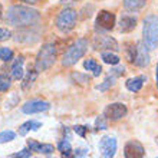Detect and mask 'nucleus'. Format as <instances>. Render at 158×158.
Here are the masks:
<instances>
[{
	"label": "nucleus",
	"mask_w": 158,
	"mask_h": 158,
	"mask_svg": "<svg viewBox=\"0 0 158 158\" xmlns=\"http://www.w3.org/2000/svg\"><path fill=\"white\" fill-rule=\"evenodd\" d=\"M40 20V13L30 6L15 4L7 9L6 22L15 27H32Z\"/></svg>",
	"instance_id": "obj_1"
},
{
	"label": "nucleus",
	"mask_w": 158,
	"mask_h": 158,
	"mask_svg": "<svg viewBox=\"0 0 158 158\" xmlns=\"http://www.w3.org/2000/svg\"><path fill=\"white\" fill-rule=\"evenodd\" d=\"M56 56H58V50L53 43H45L40 48V50L36 55V60H35V69L40 73V72L48 71L49 68L53 66L56 62Z\"/></svg>",
	"instance_id": "obj_2"
},
{
	"label": "nucleus",
	"mask_w": 158,
	"mask_h": 158,
	"mask_svg": "<svg viewBox=\"0 0 158 158\" xmlns=\"http://www.w3.org/2000/svg\"><path fill=\"white\" fill-rule=\"evenodd\" d=\"M142 42L150 50L158 46V16L150 15L144 19L142 25Z\"/></svg>",
	"instance_id": "obj_3"
},
{
	"label": "nucleus",
	"mask_w": 158,
	"mask_h": 158,
	"mask_svg": "<svg viewBox=\"0 0 158 158\" xmlns=\"http://www.w3.org/2000/svg\"><path fill=\"white\" fill-rule=\"evenodd\" d=\"M86 50H88V40L86 39H83V38L78 39V40H76L75 43L69 48V50H68L66 53L63 55L62 65L65 68L73 66L79 59L86 53Z\"/></svg>",
	"instance_id": "obj_4"
},
{
	"label": "nucleus",
	"mask_w": 158,
	"mask_h": 158,
	"mask_svg": "<svg viewBox=\"0 0 158 158\" xmlns=\"http://www.w3.org/2000/svg\"><path fill=\"white\" fill-rule=\"evenodd\" d=\"M76 19H78V13L76 10L71 7H66L60 10V13L56 17V27H58L62 33H68L71 32L76 25Z\"/></svg>",
	"instance_id": "obj_5"
},
{
	"label": "nucleus",
	"mask_w": 158,
	"mask_h": 158,
	"mask_svg": "<svg viewBox=\"0 0 158 158\" xmlns=\"http://www.w3.org/2000/svg\"><path fill=\"white\" fill-rule=\"evenodd\" d=\"M115 15L108 10H101L96 16V20H95V29L96 32H109L115 27Z\"/></svg>",
	"instance_id": "obj_6"
},
{
	"label": "nucleus",
	"mask_w": 158,
	"mask_h": 158,
	"mask_svg": "<svg viewBox=\"0 0 158 158\" xmlns=\"http://www.w3.org/2000/svg\"><path fill=\"white\" fill-rule=\"evenodd\" d=\"M94 49L101 50V52H105V50H109V52H118V50H119V45H118V42L114 38L99 33L94 38Z\"/></svg>",
	"instance_id": "obj_7"
},
{
	"label": "nucleus",
	"mask_w": 158,
	"mask_h": 158,
	"mask_svg": "<svg viewBox=\"0 0 158 158\" xmlns=\"http://www.w3.org/2000/svg\"><path fill=\"white\" fill-rule=\"evenodd\" d=\"M128 114V108L127 105L121 104V102H115V104H109L106 108L104 109V117L108 121H118L127 117Z\"/></svg>",
	"instance_id": "obj_8"
},
{
	"label": "nucleus",
	"mask_w": 158,
	"mask_h": 158,
	"mask_svg": "<svg viewBox=\"0 0 158 158\" xmlns=\"http://www.w3.org/2000/svg\"><path fill=\"white\" fill-rule=\"evenodd\" d=\"M124 157L125 158H144L145 157V150L139 141L131 139L125 144L124 147Z\"/></svg>",
	"instance_id": "obj_9"
},
{
	"label": "nucleus",
	"mask_w": 158,
	"mask_h": 158,
	"mask_svg": "<svg viewBox=\"0 0 158 158\" xmlns=\"http://www.w3.org/2000/svg\"><path fill=\"white\" fill-rule=\"evenodd\" d=\"M99 150L102 158H114L117 152V139L112 137H104L99 141Z\"/></svg>",
	"instance_id": "obj_10"
},
{
	"label": "nucleus",
	"mask_w": 158,
	"mask_h": 158,
	"mask_svg": "<svg viewBox=\"0 0 158 158\" xmlns=\"http://www.w3.org/2000/svg\"><path fill=\"white\" fill-rule=\"evenodd\" d=\"M50 109V104L46 101H40V99H35V101H29L22 106L23 114H40L45 111Z\"/></svg>",
	"instance_id": "obj_11"
},
{
	"label": "nucleus",
	"mask_w": 158,
	"mask_h": 158,
	"mask_svg": "<svg viewBox=\"0 0 158 158\" xmlns=\"http://www.w3.org/2000/svg\"><path fill=\"white\" fill-rule=\"evenodd\" d=\"M134 63L139 68H145L150 65V49L144 45V42L137 43V56Z\"/></svg>",
	"instance_id": "obj_12"
},
{
	"label": "nucleus",
	"mask_w": 158,
	"mask_h": 158,
	"mask_svg": "<svg viewBox=\"0 0 158 158\" xmlns=\"http://www.w3.org/2000/svg\"><path fill=\"white\" fill-rule=\"evenodd\" d=\"M137 17L131 15H124L119 19V32L121 33H129L137 27Z\"/></svg>",
	"instance_id": "obj_13"
},
{
	"label": "nucleus",
	"mask_w": 158,
	"mask_h": 158,
	"mask_svg": "<svg viewBox=\"0 0 158 158\" xmlns=\"http://www.w3.org/2000/svg\"><path fill=\"white\" fill-rule=\"evenodd\" d=\"M27 147L30 148L32 152H39V154L45 155H50L55 150L52 144H40V142L35 141V139H27Z\"/></svg>",
	"instance_id": "obj_14"
},
{
	"label": "nucleus",
	"mask_w": 158,
	"mask_h": 158,
	"mask_svg": "<svg viewBox=\"0 0 158 158\" xmlns=\"http://www.w3.org/2000/svg\"><path fill=\"white\" fill-rule=\"evenodd\" d=\"M23 63H25V58L20 55L12 65V71H10L12 79H15V81H20V79L23 78Z\"/></svg>",
	"instance_id": "obj_15"
},
{
	"label": "nucleus",
	"mask_w": 158,
	"mask_h": 158,
	"mask_svg": "<svg viewBox=\"0 0 158 158\" xmlns=\"http://www.w3.org/2000/svg\"><path fill=\"white\" fill-rule=\"evenodd\" d=\"M144 82H147V76H144V75L135 76V78L128 79V81L125 82V86H127V89L131 92H138V91H141Z\"/></svg>",
	"instance_id": "obj_16"
},
{
	"label": "nucleus",
	"mask_w": 158,
	"mask_h": 158,
	"mask_svg": "<svg viewBox=\"0 0 158 158\" xmlns=\"http://www.w3.org/2000/svg\"><path fill=\"white\" fill-rule=\"evenodd\" d=\"M38 73L39 72L36 71V69H30L29 68V71L26 72V75L25 78H23V82H22V89L23 91H29L30 88L35 85V81H36V78H38Z\"/></svg>",
	"instance_id": "obj_17"
},
{
	"label": "nucleus",
	"mask_w": 158,
	"mask_h": 158,
	"mask_svg": "<svg viewBox=\"0 0 158 158\" xmlns=\"http://www.w3.org/2000/svg\"><path fill=\"white\" fill-rule=\"evenodd\" d=\"M39 128H42V124L39 121H26L25 124H22L19 127V135L25 137L29 131H38Z\"/></svg>",
	"instance_id": "obj_18"
},
{
	"label": "nucleus",
	"mask_w": 158,
	"mask_h": 158,
	"mask_svg": "<svg viewBox=\"0 0 158 158\" xmlns=\"http://www.w3.org/2000/svg\"><path fill=\"white\" fill-rule=\"evenodd\" d=\"M145 2L147 0H124V7L127 12L135 13V12H139L145 6Z\"/></svg>",
	"instance_id": "obj_19"
},
{
	"label": "nucleus",
	"mask_w": 158,
	"mask_h": 158,
	"mask_svg": "<svg viewBox=\"0 0 158 158\" xmlns=\"http://www.w3.org/2000/svg\"><path fill=\"white\" fill-rule=\"evenodd\" d=\"M83 68L86 69V71H92L94 76H99L102 73V66L96 63L95 59H86L85 62H83Z\"/></svg>",
	"instance_id": "obj_20"
},
{
	"label": "nucleus",
	"mask_w": 158,
	"mask_h": 158,
	"mask_svg": "<svg viewBox=\"0 0 158 158\" xmlns=\"http://www.w3.org/2000/svg\"><path fill=\"white\" fill-rule=\"evenodd\" d=\"M115 79H117V76H114L112 73H109V75L105 78L104 82L99 83V85H96V89H98V91H101V92H106L108 89H111V88L114 86Z\"/></svg>",
	"instance_id": "obj_21"
},
{
	"label": "nucleus",
	"mask_w": 158,
	"mask_h": 158,
	"mask_svg": "<svg viewBox=\"0 0 158 158\" xmlns=\"http://www.w3.org/2000/svg\"><path fill=\"white\" fill-rule=\"evenodd\" d=\"M101 58H102V60H104L105 63H108L111 66H115V65L119 63V58H118L115 53H112V52H102V53H101Z\"/></svg>",
	"instance_id": "obj_22"
},
{
	"label": "nucleus",
	"mask_w": 158,
	"mask_h": 158,
	"mask_svg": "<svg viewBox=\"0 0 158 158\" xmlns=\"http://www.w3.org/2000/svg\"><path fill=\"white\" fill-rule=\"evenodd\" d=\"M125 53H127V58H128L129 62L134 63L135 56H137V45H134V43H127V45H125Z\"/></svg>",
	"instance_id": "obj_23"
},
{
	"label": "nucleus",
	"mask_w": 158,
	"mask_h": 158,
	"mask_svg": "<svg viewBox=\"0 0 158 158\" xmlns=\"http://www.w3.org/2000/svg\"><path fill=\"white\" fill-rule=\"evenodd\" d=\"M13 59V50L10 48H0V60L9 62Z\"/></svg>",
	"instance_id": "obj_24"
},
{
	"label": "nucleus",
	"mask_w": 158,
	"mask_h": 158,
	"mask_svg": "<svg viewBox=\"0 0 158 158\" xmlns=\"http://www.w3.org/2000/svg\"><path fill=\"white\" fill-rule=\"evenodd\" d=\"M15 137H16V134L13 131H3V132H0V144H6V142L13 141Z\"/></svg>",
	"instance_id": "obj_25"
},
{
	"label": "nucleus",
	"mask_w": 158,
	"mask_h": 158,
	"mask_svg": "<svg viewBox=\"0 0 158 158\" xmlns=\"http://www.w3.org/2000/svg\"><path fill=\"white\" fill-rule=\"evenodd\" d=\"M10 85H12L10 79L3 73H0V92H7L10 89Z\"/></svg>",
	"instance_id": "obj_26"
},
{
	"label": "nucleus",
	"mask_w": 158,
	"mask_h": 158,
	"mask_svg": "<svg viewBox=\"0 0 158 158\" xmlns=\"http://www.w3.org/2000/svg\"><path fill=\"white\" fill-rule=\"evenodd\" d=\"M72 79H73L75 82L85 85V83H89V81H91V76L82 75V73H78V72H76V73H72Z\"/></svg>",
	"instance_id": "obj_27"
},
{
	"label": "nucleus",
	"mask_w": 158,
	"mask_h": 158,
	"mask_svg": "<svg viewBox=\"0 0 158 158\" xmlns=\"http://www.w3.org/2000/svg\"><path fill=\"white\" fill-rule=\"evenodd\" d=\"M58 150L60 151V154L72 151V148H71V142H69V139H62V141H59V144H58Z\"/></svg>",
	"instance_id": "obj_28"
},
{
	"label": "nucleus",
	"mask_w": 158,
	"mask_h": 158,
	"mask_svg": "<svg viewBox=\"0 0 158 158\" xmlns=\"http://www.w3.org/2000/svg\"><path fill=\"white\" fill-rule=\"evenodd\" d=\"M106 118L102 115V117H98L96 118V121H95V127H96V129L99 131V129H106L108 128V122H106Z\"/></svg>",
	"instance_id": "obj_29"
},
{
	"label": "nucleus",
	"mask_w": 158,
	"mask_h": 158,
	"mask_svg": "<svg viewBox=\"0 0 158 158\" xmlns=\"http://www.w3.org/2000/svg\"><path fill=\"white\" fill-rule=\"evenodd\" d=\"M30 154H32V151H30V148H25V150L19 151V152H16L15 155H12V157L15 158H29Z\"/></svg>",
	"instance_id": "obj_30"
},
{
	"label": "nucleus",
	"mask_w": 158,
	"mask_h": 158,
	"mask_svg": "<svg viewBox=\"0 0 158 158\" xmlns=\"http://www.w3.org/2000/svg\"><path fill=\"white\" fill-rule=\"evenodd\" d=\"M10 36H12V32H10V30L6 29V27H0V42L7 40Z\"/></svg>",
	"instance_id": "obj_31"
},
{
	"label": "nucleus",
	"mask_w": 158,
	"mask_h": 158,
	"mask_svg": "<svg viewBox=\"0 0 158 158\" xmlns=\"http://www.w3.org/2000/svg\"><path fill=\"white\" fill-rule=\"evenodd\" d=\"M73 131L78 134L79 137H85V135H86L88 128L86 127H83V125H75V127H73Z\"/></svg>",
	"instance_id": "obj_32"
},
{
	"label": "nucleus",
	"mask_w": 158,
	"mask_h": 158,
	"mask_svg": "<svg viewBox=\"0 0 158 158\" xmlns=\"http://www.w3.org/2000/svg\"><path fill=\"white\" fill-rule=\"evenodd\" d=\"M124 72H125V68L124 66H118V68H115V69H111V72L109 73H112L114 76H121V75H124Z\"/></svg>",
	"instance_id": "obj_33"
},
{
	"label": "nucleus",
	"mask_w": 158,
	"mask_h": 158,
	"mask_svg": "<svg viewBox=\"0 0 158 158\" xmlns=\"http://www.w3.org/2000/svg\"><path fill=\"white\" fill-rule=\"evenodd\" d=\"M73 154H75V158H79V157H83V155L86 154V150H76V151H73Z\"/></svg>",
	"instance_id": "obj_34"
},
{
	"label": "nucleus",
	"mask_w": 158,
	"mask_h": 158,
	"mask_svg": "<svg viewBox=\"0 0 158 158\" xmlns=\"http://www.w3.org/2000/svg\"><path fill=\"white\" fill-rule=\"evenodd\" d=\"M19 2H25V3H27V4H35L38 0H19Z\"/></svg>",
	"instance_id": "obj_35"
},
{
	"label": "nucleus",
	"mask_w": 158,
	"mask_h": 158,
	"mask_svg": "<svg viewBox=\"0 0 158 158\" xmlns=\"http://www.w3.org/2000/svg\"><path fill=\"white\" fill-rule=\"evenodd\" d=\"M155 81H157V88H158V63H157V71H155Z\"/></svg>",
	"instance_id": "obj_36"
},
{
	"label": "nucleus",
	"mask_w": 158,
	"mask_h": 158,
	"mask_svg": "<svg viewBox=\"0 0 158 158\" xmlns=\"http://www.w3.org/2000/svg\"><path fill=\"white\" fill-rule=\"evenodd\" d=\"M2 15H3V10H2V4H0V17H2Z\"/></svg>",
	"instance_id": "obj_37"
},
{
	"label": "nucleus",
	"mask_w": 158,
	"mask_h": 158,
	"mask_svg": "<svg viewBox=\"0 0 158 158\" xmlns=\"http://www.w3.org/2000/svg\"><path fill=\"white\" fill-rule=\"evenodd\" d=\"M10 158H15V157H10Z\"/></svg>",
	"instance_id": "obj_38"
},
{
	"label": "nucleus",
	"mask_w": 158,
	"mask_h": 158,
	"mask_svg": "<svg viewBox=\"0 0 158 158\" xmlns=\"http://www.w3.org/2000/svg\"><path fill=\"white\" fill-rule=\"evenodd\" d=\"M157 158H158V157H157Z\"/></svg>",
	"instance_id": "obj_39"
}]
</instances>
